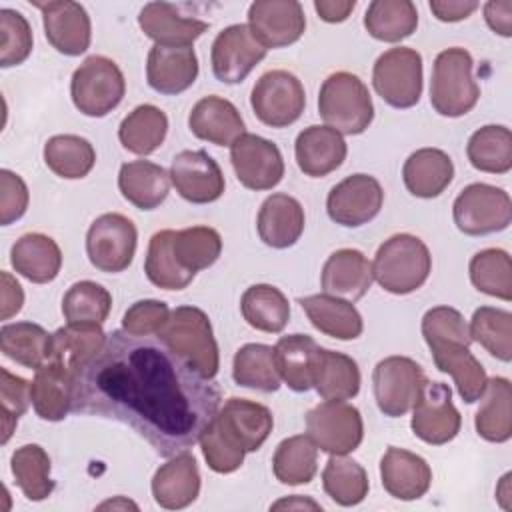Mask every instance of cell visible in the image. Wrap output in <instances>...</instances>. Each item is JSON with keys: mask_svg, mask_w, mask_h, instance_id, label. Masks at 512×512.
<instances>
[{"mask_svg": "<svg viewBox=\"0 0 512 512\" xmlns=\"http://www.w3.org/2000/svg\"><path fill=\"white\" fill-rule=\"evenodd\" d=\"M218 406L214 382L154 336L112 330L102 350L74 374V412L130 426L164 458L192 448Z\"/></svg>", "mask_w": 512, "mask_h": 512, "instance_id": "obj_1", "label": "cell"}, {"mask_svg": "<svg viewBox=\"0 0 512 512\" xmlns=\"http://www.w3.org/2000/svg\"><path fill=\"white\" fill-rule=\"evenodd\" d=\"M274 426L272 412L246 398H228L200 436L202 456L218 474L236 472L246 452H256Z\"/></svg>", "mask_w": 512, "mask_h": 512, "instance_id": "obj_2", "label": "cell"}, {"mask_svg": "<svg viewBox=\"0 0 512 512\" xmlns=\"http://www.w3.org/2000/svg\"><path fill=\"white\" fill-rule=\"evenodd\" d=\"M422 336L440 372L450 374L462 402L474 404L486 390V370L470 352L464 316L452 306H434L422 316Z\"/></svg>", "mask_w": 512, "mask_h": 512, "instance_id": "obj_3", "label": "cell"}, {"mask_svg": "<svg viewBox=\"0 0 512 512\" xmlns=\"http://www.w3.org/2000/svg\"><path fill=\"white\" fill-rule=\"evenodd\" d=\"M156 336L202 378L212 380L218 374V344L204 310L196 306H178L170 310L166 324Z\"/></svg>", "mask_w": 512, "mask_h": 512, "instance_id": "obj_4", "label": "cell"}, {"mask_svg": "<svg viewBox=\"0 0 512 512\" xmlns=\"http://www.w3.org/2000/svg\"><path fill=\"white\" fill-rule=\"evenodd\" d=\"M432 256L428 246L412 234H394L376 250L374 280L390 294H410L430 276Z\"/></svg>", "mask_w": 512, "mask_h": 512, "instance_id": "obj_5", "label": "cell"}, {"mask_svg": "<svg viewBox=\"0 0 512 512\" xmlns=\"http://www.w3.org/2000/svg\"><path fill=\"white\" fill-rule=\"evenodd\" d=\"M474 60L464 48L442 50L432 66L430 104L446 118L468 114L480 98V86L474 80Z\"/></svg>", "mask_w": 512, "mask_h": 512, "instance_id": "obj_6", "label": "cell"}, {"mask_svg": "<svg viewBox=\"0 0 512 512\" xmlns=\"http://www.w3.org/2000/svg\"><path fill=\"white\" fill-rule=\"evenodd\" d=\"M320 118L340 134H362L374 118V104L366 84L352 72L330 74L318 92Z\"/></svg>", "mask_w": 512, "mask_h": 512, "instance_id": "obj_7", "label": "cell"}, {"mask_svg": "<svg viewBox=\"0 0 512 512\" xmlns=\"http://www.w3.org/2000/svg\"><path fill=\"white\" fill-rule=\"evenodd\" d=\"M126 80L118 64L106 56H88L72 74L70 96L74 106L90 118L110 114L124 98Z\"/></svg>", "mask_w": 512, "mask_h": 512, "instance_id": "obj_8", "label": "cell"}, {"mask_svg": "<svg viewBox=\"0 0 512 512\" xmlns=\"http://www.w3.org/2000/svg\"><path fill=\"white\" fill-rule=\"evenodd\" d=\"M452 218L456 228L468 236L502 232L512 222L510 194L484 182L468 184L452 204Z\"/></svg>", "mask_w": 512, "mask_h": 512, "instance_id": "obj_9", "label": "cell"}, {"mask_svg": "<svg viewBox=\"0 0 512 512\" xmlns=\"http://www.w3.org/2000/svg\"><path fill=\"white\" fill-rule=\"evenodd\" d=\"M306 436L330 456L354 452L364 438L362 414L344 400H324L306 414Z\"/></svg>", "mask_w": 512, "mask_h": 512, "instance_id": "obj_10", "label": "cell"}, {"mask_svg": "<svg viewBox=\"0 0 512 512\" xmlns=\"http://www.w3.org/2000/svg\"><path fill=\"white\" fill-rule=\"evenodd\" d=\"M378 96L392 108H412L422 96V56L408 46L390 48L378 56L372 70Z\"/></svg>", "mask_w": 512, "mask_h": 512, "instance_id": "obj_11", "label": "cell"}, {"mask_svg": "<svg viewBox=\"0 0 512 512\" xmlns=\"http://www.w3.org/2000/svg\"><path fill=\"white\" fill-rule=\"evenodd\" d=\"M138 230L134 222L118 212L98 216L86 232V254L90 264L108 274L126 270L136 254Z\"/></svg>", "mask_w": 512, "mask_h": 512, "instance_id": "obj_12", "label": "cell"}, {"mask_svg": "<svg viewBox=\"0 0 512 512\" xmlns=\"http://www.w3.org/2000/svg\"><path fill=\"white\" fill-rule=\"evenodd\" d=\"M250 106L262 124L270 128H286L304 112V86L288 70L264 72L252 88Z\"/></svg>", "mask_w": 512, "mask_h": 512, "instance_id": "obj_13", "label": "cell"}, {"mask_svg": "<svg viewBox=\"0 0 512 512\" xmlns=\"http://www.w3.org/2000/svg\"><path fill=\"white\" fill-rule=\"evenodd\" d=\"M426 382L422 366L408 356H388L374 366L372 388L380 412L400 418L416 404Z\"/></svg>", "mask_w": 512, "mask_h": 512, "instance_id": "obj_14", "label": "cell"}, {"mask_svg": "<svg viewBox=\"0 0 512 512\" xmlns=\"http://www.w3.org/2000/svg\"><path fill=\"white\" fill-rule=\"evenodd\" d=\"M462 416L452 404V390L444 382H424L416 404L412 406L410 428L426 444L442 446L456 438Z\"/></svg>", "mask_w": 512, "mask_h": 512, "instance_id": "obj_15", "label": "cell"}, {"mask_svg": "<svg viewBox=\"0 0 512 512\" xmlns=\"http://www.w3.org/2000/svg\"><path fill=\"white\" fill-rule=\"evenodd\" d=\"M230 162L238 182L248 190H272L284 176L280 148L258 134L238 136L230 146Z\"/></svg>", "mask_w": 512, "mask_h": 512, "instance_id": "obj_16", "label": "cell"}, {"mask_svg": "<svg viewBox=\"0 0 512 512\" xmlns=\"http://www.w3.org/2000/svg\"><path fill=\"white\" fill-rule=\"evenodd\" d=\"M382 202L384 190L374 176L352 174L332 186L326 198V212L332 222L358 228L378 216Z\"/></svg>", "mask_w": 512, "mask_h": 512, "instance_id": "obj_17", "label": "cell"}, {"mask_svg": "<svg viewBox=\"0 0 512 512\" xmlns=\"http://www.w3.org/2000/svg\"><path fill=\"white\" fill-rule=\"evenodd\" d=\"M266 48L252 36L248 24L226 26L212 42L210 64L216 80L240 84L264 60Z\"/></svg>", "mask_w": 512, "mask_h": 512, "instance_id": "obj_18", "label": "cell"}, {"mask_svg": "<svg viewBox=\"0 0 512 512\" xmlns=\"http://www.w3.org/2000/svg\"><path fill=\"white\" fill-rule=\"evenodd\" d=\"M248 28L266 50L290 46L306 30L304 8L296 0H256L248 8Z\"/></svg>", "mask_w": 512, "mask_h": 512, "instance_id": "obj_19", "label": "cell"}, {"mask_svg": "<svg viewBox=\"0 0 512 512\" xmlns=\"http://www.w3.org/2000/svg\"><path fill=\"white\" fill-rule=\"evenodd\" d=\"M170 182L192 204H210L224 194V174L206 150H182L172 158Z\"/></svg>", "mask_w": 512, "mask_h": 512, "instance_id": "obj_20", "label": "cell"}, {"mask_svg": "<svg viewBox=\"0 0 512 512\" xmlns=\"http://www.w3.org/2000/svg\"><path fill=\"white\" fill-rule=\"evenodd\" d=\"M42 12L44 34L50 46L64 56H80L92 40V22L86 8L72 0L34 2Z\"/></svg>", "mask_w": 512, "mask_h": 512, "instance_id": "obj_21", "label": "cell"}, {"mask_svg": "<svg viewBox=\"0 0 512 512\" xmlns=\"http://www.w3.org/2000/svg\"><path fill=\"white\" fill-rule=\"evenodd\" d=\"M198 76V56L192 46L154 44L146 60V80L152 90L176 96L188 90Z\"/></svg>", "mask_w": 512, "mask_h": 512, "instance_id": "obj_22", "label": "cell"}, {"mask_svg": "<svg viewBox=\"0 0 512 512\" xmlns=\"http://www.w3.org/2000/svg\"><path fill=\"white\" fill-rule=\"evenodd\" d=\"M372 262L356 248H340L328 256L322 266L320 284L324 294L348 302L360 300L372 286Z\"/></svg>", "mask_w": 512, "mask_h": 512, "instance_id": "obj_23", "label": "cell"}, {"mask_svg": "<svg viewBox=\"0 0 512 512\" xmlns=\"http://www.w3.org/2000/svg\"><path fill=\"white\" fill-rule=\"evenodd\" d=\"M348 146L340 132L330 126L312 124L304 128L294 142L298 168L310 178H322L342 166Z\"/></svg>", "mask_w": 512, "mask_h": 512, "instance_id": "obj_24", "label": "cell"}, {"mask_svg": "<svg viewBox=\"0 0 512 512\" xmlns=\"http://www.w3.org/2000/svg\"><path fill=\"white\" fill-rule=\"evenodd\" d=\"M380 478L384 490L398 500H418L432 484V470L428 462L404 448L388 446L380 460Z\"/></svg>", "mask_w": 512, "mask_h": 512, "instance_id": "obj_25", "label": "cell"}, {"mask_svg": "<svg viewBox=\"0 0 512 512\" xmlns=\"http://www.w3.org/2000/svg\"><path fill=\"white\" fill-rule=\"evenodd\" d=\"M200 494V472L196 458L186 450L172 456L152 476L154 502L166 510L190 506Z\"/></svg>", "mask_w": 512, "mask_h": 512, "instance_id": "obj_26", "label": "cell"}, {"mask_svg": "<svg viewBox=\"0 0 512 512\" xmlns=\"http://www.w3.org/2000/svg\"><path fill=\"white\" fill-rule=\"evenodd\" d=\"M304 208L290 194H272L268 196L258 212L256 230L260 240L276 250L294 246L304 232Z\"/></svg>", "mask_w": 512, "mask_h": 512, "instance_id": "obj_27", "label": "cell"}, {"mask_svg": "<svg viewBox=\"0 0 512 512\" xmlns=\"http://www.w3.org/2000/svg\"><path fill=\"white\" fill-rule=\"evenodd\" d=\"M142 32L160 46H192L210 24L198 18H188L168 2H148L138 14Z\"/></svg>", "mask_w": 512, "mask_h": 512, "instance_id": "obj_28", "label": "cell"}, {"mask_svg": "<svg viewBox=\"0 0 512 512\" xmlns=\"http://www.w3.org/2000/svg\"><path fill=\"white\" fill-rule=\"evenodd\" d=\"M190 132L216 146H232V142L244 134V120L238 108L220 96L200 98L188 114Z\"/></svg>", "mask_w": 512, "mask_h": 512, "instance_id": "obj_29", "label": "cell"}, {"mask_svg": "<svg viewBox=\"0 0 512 512\" xmlns=\"http://www.w3.org/2000/svg\"><path fill=\"white\" fill-rule=\"evenodd\" d=\"M30 400L42 420H64L74 402V374L48 360L36 370L30 382Z\"/></svg>", "mask_w": 512, "mask_h": 512, "instance_id": "obj_30", "label": "cell"}, {"mask_svg": "<svg viewBox=\"0 0 512 512\" xmlns=\"http://www.w3.org/2000/svg\"><path fill=\"white\" fill-rule=\"evenodd\" d=\"M454 178L452 158L440 148H420L402 166L406 190L416 198L440 196Z\"/></svg>", "mask_w": 512, "mask_h": 512, "instance_id": "obj_31", "label": "cell"}, {"mask_svg": "<svg viewBox=\"0 0 512 512\" xmlns=\"http://www.w3.org/2000/svg\"><path fill=\"white\" fill-rule=\"evenodd\" d=\"M298 304L306 312L312 326L330 338L356 340L364 330L362 316L354 304L338 296L312 294L300 298Z\"/></svg>", "mask_w": 512, "mask_h": 512, "instance_id": "obj_32", "label": "cell"}, {"mask_svg": "<svg viewBox=\"0 0 512 512\" xmlns=\"http://www.w3.org/2000/svg\"><path fill=\"white\" fill-rule=\"evenodd\" d=\"M118 188L138 210H154L170 192V172L150 160H132L120 166Z\"/></svg>", "mask_w": 512, "mask_h": 512, "instance_id": "obj_33", "label": "cell"}, {"mask_svg": "<svg viewBox=\"0 0 512 512\" xmlns=\"http://www.w3.org/2000/svg\"><path fill=\"white\" fill-rule=\"evenodd\" d=\"M12 268L34 284L52 282L62 268L60 246L46 234L28 232L10 250Z\"/></svg>", "mask_w": 512, "mask_h": 512, "instance_id": "obj_34", "label": "cell"}, {"mask_svg": "<svg viewBox=\"0 0 512 512\" xmlns=\"http://www.w3.org/2000/svg\"><path fill=\"white\" fill-rule=\"evenodd\" d=\"M106 334L96 324H66L52 334L50 362L76 374L104 346Z\"/></svg>", "mask_w": 512, "mask_h": 512, "instance_id": "obj_35", "label": "cell"}, {"mask_svg": "<svg viewBox=\"0 0 512 512\" xmlns=\"http://www.w3.org/2000/svg\"><path fill=\"white\" fill-rule=\"evenodd\" d=\"M312 386L324 400H350L360 390V370L354 358L318 348Z\"/></svg>", "mask_w": 512, "mask_h": 512, "instance_id": "obj_36", "label": "cell"}, {"mask_svg": "<svg viewBox=\"0 0 512 512\" xmlns=\"http://www.w3.org/2000/svg\"><path fill=\"white\" fill-rule=\"evenodd\" d=\"M170 252L176 266L194 280L196 272L212 266L222 252V238L210 226H190L170 232Z\"/></svg>", "mask_w": 512, "mask_h": 512, "instance_id": "obj_37", "label": "cell"}, {"mask_svg": "<svg viewBox=\"0 0 512 512\" xmlns=\"http://www.w3.org/2000/svg\"><path fill=\"white\" fill-rule=\"evenodd\" d=\"M318 344L306 334L282 336L274 346V360L280 378L294 392H308L312 388L314 364Z\"/></svg>", "mask_w": 512, "mask_h": 512, "instance_id": "obj_38", "label": "cell"}, {"mask_svg": "<svg viewBox=\"0 0 512 512\" xmlns=\"http://www.w3.org/2000/svg\"><path fill=\"white\" fill-rule=\"evenodd\" d=\"M512 386L508 378L494 376L486 382L482 404L476 412L474 426L480 438L488 442H508L512 436Z\"/></svg>", "mask_w": 512, "mask_h": 512, "instance_id": "obj_39", "label": "cell"}, {"mask_svg": "<svg viewBox=\"0 0 512 512\" xmlns=\"http://www.w3.org/2000/svg\"><path fill=\"white\" fill-rule=\"evenodd\" d=\"M244 320L268 334H278L290 320V304L284 292L272 284H254L240 298Z\"/></svg>", "mask_w": 512, "mask_h": 512, "instance_id": "obj_40", "label": "cell"}, {"mask_svg": "<svg viewBox=\"0 0 512 512\" xmlns=\"http://www.w3.org/2000/svg\"><path fill=\"white\" fill-rule=\"evenodd\" d=\"M168 132V116L154 104L136 106L118 128L120 144L138 156L158 150Z\"/></svg>", "mask_w": 512, "mask_h": 512, "instance_id": "obj_41", "label": "cell"}, {"mask_svg": "<svg viewBox=\"0 0 512 512\" xmlns=\"http://www.w3.org/2000/svg\"><path fill=\"white\" fill-rule=\"evenodd\" d=\"M50 342L52 334L34 322H12L0 330L2 354L30 370H38L50 360Z\"/></svg>", "mask_w": 512, "mask_h": 512, "instance_id": "obj_42", "label": "cell"}, {"mask_svg": "<svg viewBox=\"0 0 512 512\" xmlns=\"http://www.w3.org/2000/svg\"><path fill=\"white\" fill-rule=\"evenodd\" d=\"M418 26V10L410 0H374L364 14L366 32L380 42H400Z\"/></svg>", "mask_w": 512, "mask_h": 512, "instance_id": "obj_43", "label": "cell"}, {"mask_svg": "<svg viewBox=\"0 0 512 512\" xmlns=\"http://www.w3.org/2000/svg\"><path fill=\"white\" fill-rule=\"evenodd\" d=\"M470 164L488 174H506L512 168V132L500 124L478 128L466 144Z\"/></svg>", "mask_w": 512, "mask_h": 512, "instance_id": "obj_44", "label": "cell"}, {"mask_svg": "<svg viewBox=\"0 0 512 512\" xmlns=\"http://www.w3.org/2000/svg\"><path fill=\"white\" fill-rule=\"evenodd\" d=\"M44 162L56 176L78 180L94 168L96 152L90 140L78 134H56L44 144Z\"/></svg>", "mask_w": 512, "mask_h": 512, "instance_id": "obj_45", "label": "cell"}, {"mask_svg": "<svg viewBox=\"0 0 512 512\" xmlns=\"http://www.w3.org/2000/svg\"><path fill=\"white\" fill-rule=\"evenodd\" d=\"M232 378L238 386L276 392L280 388V374L274 360V348L268 344H244L236 350L232 362Z\"/></svg>", "mask_w": 512, "mask_h": 512, "instance_id": "obj_46", "label": "cell"}, {"mask_svg": "<svg viewBox=\"0 0 512 512\" xmlns=\"http://www.w3.org/2000/svg\"><path fill=\"white\" fill-rule=\"evenodd\" d=\"M272 470L276 480L288 486L312 482L318 470L316 444L304 434L284 438L272 456Z\"/></svg>", "mask_w": 512, "mask_h": 512, "instance_id": "obj_47", "label": "cell"}, {"mask_svg": "<svg viewBox=\"0 0 512 512\" xmlns=\"http://www.w3.org/2000/svg\"><path fill=\"white\" fill-rule=\"evenodd\" d=\"M10 470L18 488L28 500L40 502L54 492L50 456L40 444H24L16 448L10 458Z\"/></svg>", "mask_w": 512, "mask_h": 512, "instance_id": "obj_48", "label": "cell"}, {"mask_svg": "<svg viewBox=\"0 0 512 512\" xmlns=\"http://www.w3.org/2000/svg\"><path fill=\"white\" fill-rule=\"evenodd\" d=\"M324 492L338 506H356L368 496V474L352 458L330 456L322 470Z\"/></svg>", "mask_w": 512, "mask_h": 512, "instance_id": "obj_49", "label": "cell"}, {"mask_svg": "<svg viewBox=\"0 0 512 512\" xmlns=\"http://www.w3.org/2000/svg\"><path fill=\"white\" fill-rule=\"evenodd\" d=\"M470 282L476 290L506 300H512V262L502 248H484L476 252L468 264Z\"/></svg>", "mask_w": 512, "mask_h": 512, "instance_id": "obj_50", "label": "cell"}, {"mask_svg": "<svg viewBox=\"0 0 512 512\" xmlns=\"http://www.w3.org/2000/svg\"><path fill=\"white\" fill-rule=\"evenodd\" d=\"M110 292L92 280L74 282L62 298V314L68 324H96L102 326L110 314Z\"/></svg>", "mask_w": 512, "mask_h": 512, "instance_id": "obj_51", "label": "cell"}, {"mask_svg": "<svg viewBox=\"0 0 512 512\" xmlns=\"http://www.w3.org/2000/svg\"><path fill=\"white\" fill-rule=\"evenodd\" d=\"M468 334L470 340L478 342L494 358L502 362L512 360V314L508 310L492 306L476 308Z\"/></svg>", "mask_w": 512, "mask_h": 512, "instance_id": "obj_52", "label": "cell"}, {"mask_svg": "<svg viewBox=\"0 0 512 512\" xmlns=\"http://www.w3.org/2000/svg\"><path fill=\"white\" fill-rule=\"evenodd\" d=\"M170 232L172 230H160L150 238L144 272L146 278L162 290H184L192 282V278L186 276L172 258Z\"/></svg>", "mask_w": 512, "mask_h": 512, "instance_id": "obj_53", "label": "cell"}, {"mask_svg": "<svg viewBox=\"0 0 512 512\" xmlns=\"http://www.w3.org/2000/svg\"><path fill=\"white\" fill-rule=\"evenodd\" d=\"M0 66L10 68L22 64L32 52V28L24 14L12 8L0 10Z\"/></svg>", "mask_w": 512, "mask_h": 512, "instance_id": "obj_54", "label": "cell"}, {"mask_svg": "<svg viewBox=\"0 0 512 512\" xmlns=\"http://www.w3.org/2000/svg\"><path fill=\"white\" fill-rule=\"evenodd\" d=\"M30 382L0 368V404H2V444H6L18 424V418L30 404Z\"/></svg>", "mask_w": 512, "mask_h": 512, "instance_id": "obj_55", "label": "cell"}, {"mask_svg": "<svg viewBox=\"0 0 512 512\" xmlns=\"http://www.w3.org/2000/svg\"><path fill=\"white\" fill-rule=\"evenodd\" d=\"M170 316V308L162 300H138L122 318V330L134 336L158 334Z\"/></svg>", "mask_w": 512, "mask_h": 512, "instance_id": "obj_56", "label": "cell"}, {"mask_svg": "<svg viewBox=\"0 0 512 512\" xmlns=\"http://www.w3.org/2000/svg\"><path fill=\"white\" fill-rule=\"evenodd\" d=\"M28 186L26 182L10 172V170H0V222L2 226H8L16 220H20L28 208Z\"/></svg>", "mask_w": 512, "mask_h": 512, "instance_id": "obj_57", "label": "cell"}, {"mask_svg": "<svg viewBox=\"0 0 512 512\" xmlns=\"http://www.w3.org/2000/svg\"><path fill=\"white\" fill-rule=\"evenodd\" d=\"M22 304H24L22 286L6 270H2L0 272V308H2L0 318L2 320L12 318L22 310Z\"/></svg>", "mask_w": 512, "mask_h": 512, "instance_id": "obj_58", "label": "cell"}, {"mask_svg": "<svg viewBox=\"0 0 512 512\" xmlns=\"http://www.w3.org/2000/svg\"><path fill=\"white\" fill-rule=\"evenodd\" d=\"M484 18L490 30L508 38L512 36V2L510 0H490L484 4Z\"/></svg>", "mask_w": 512, "mask_h": 512, "instance_id": "obj_59", "label": "cell"}, {"mask_svg": "<svg viewBox=\"0 0 512 512\" xmlns=\"http://www.w3.org/2000/svg\"><path fill=\"white\" fill-rule=\"evenodd\" d=\"M476 8H478V2L474 0H432L430 2V10L440 22L466 20Z\"/></svg>", "mask_w": 512, "mask_h": 512, "instance_id": "obj_60", "label": "cell"}, {"mask_svg": "<svg viewBox=\"0 0 512 512\" xmlns=\"http://www.w3.org/2000/svg\"><path fill=\"white\" fill-rule=\"evenodd\" d=\"M356 8V0H316L314 10L324 22H344Z\"/></svg>", "mask_w": 512, "mask_h": 512, "instance_id": "obj_61", "label": "cell"}, {"mask_svg": "<svg viewBox=\"0 0 512 512\" xmlns=\"http://www.w3.org/2000/svg\"><path fill=\"white\" fill-rule=\"evenodd\" d=\"M272 510H280V508H312V510H322V506L314 500H308V498H302V496H292V498H284V500H278L276 504L270 506Z\"/></svg>", "mask_w": 512, "mask_h": 512, "instance_id": "obj_62", "label": "cell"}, {"mask_svg": "<svg viewBox=\"0 0 512 512\" xmlns=\"http://www.w3.org/2000/svg\"><path fill=\"white\" fill-rule=\"evenodd\" d=\"M108 506H112V508H116V506H124V508H136V504H132L130 500H124V498H116L114 502H112V500H108V502L100 504L98 508H108Z\"/></svg>", "mask_w": 512, "mask_h": 512, "instance_id": "obj_63", "label": "cell"}]
</instances>
